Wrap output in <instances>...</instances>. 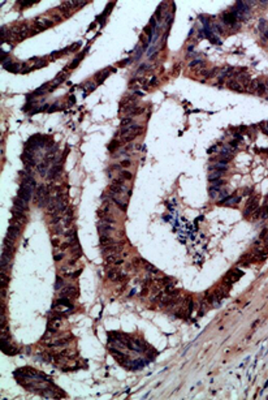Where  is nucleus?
Instances as JSON below:
<instances>
[{"label": "nucleus", "mask_w": 268, "mask_h": 400, "mask_svg": "<svg viewBox=\"0 0 268 400\" xmlns=\"http://www.w3.org/2000/svg\"><path fill=\"white\" fill-rule=\"evenodd\" d=\"M53 24L55 22L52 21V19H50V17H47V16H41V17H38V19H35L34 24H33L31 33L33 34H37V33H39V31H43V30H46L47 28L52 26Z\"/></svg>", "instance_id": "obj_1"}, {"label": "nucleus", "mask_w": 268, "mask_h": 400, "mask_svg": "<svg viewBox=\"0 0 268 400\" xmlns=\"http://www.w3.org/2000/svg\"><path fill=\"white\" fill-rule=\"evenodd\" d=\"M242 275H243L242 271H240V270H232V271H229V272H228V274L224 276V281H225L227 284H233L234 281L238 280L242 276Z\"/></svg>", "instance_id": "obj_2"}, {"label": "nucleus", "mask_w": 268, "mask_h": 400, "mask_svg": "<svg viewBox=\"0 0 268 400\" xmlns=\"http://www.w3.org/2000/svg\"><path fill=\"white\" fill-rule=\"evenodd\" d=\"M60 297H78V289L74 286H67L61 289Z\"/></svg>", "instance_id": "obj_3"}, {"label": "nucleus", "mask_w": 268, "mask_h": 400, "mask_svg": "<svg viewBox=\"0 0 268 400\" xmlns=\"http://www.w3.org/2000/svg\"><path fill=\"white\" fill-rule=\"evenodd\" d=\"M98 227H99V231H100V235H109L111 232L115 231V226L109 223H105L104 220H100Z\"/></svg>", "instance_id": "obj_4"}, {"label": "nucleus", "mask_w": 268, "mask_h": 400, "mask_svg": "<svg viewBox=\"0 0 268 400\" xmlns=\"http://www.w3.org/2000/svg\"><path fill=\"white\" fill-rule=\"evenodd\" d=\"M20 235V227L17 224H11L8 227V231H7V237L12 239V240H16Z\"/></svg>", "instance_id": "obj_5"}, {"label": "nucleus", "mask_w": 268, "mask_h": 400, "mask_svg": "<svg viewBox=\"0 0 268 400\" xmlns=\"http://www.w3.org/2000/svg\"><path fill=\"white\" fill-rule=\"evenodd\" d=\"M105 262H107V265H122L124 263V261H122L121 258L119 257V254L117 253H113V254H109V256H107V258H105Z\"/></svg>", "instance_id": "obj_6"}, {"label": "nucleus", "mask_w": 268, "mask_h": 400, "mask_svg": "<svg viewBox=\"0 0 268 400\" xmlns=\"http://www.w3.org/2000/svg\"><path fill=\"white\" fill-rule=\"evenodd\" d=\"M72 340V336H68V338H64V339H58V340L55 341L53 344H48V347L53 348V347H65L69 341Z\"/></svg>", "instance_id": "obj_7"}, {"label": "nucleus", "mask_w": 268, "mask_h": 400, "mask_svg": "<svg viewBox=\"0 0 268 400\" xmlns=\"http://www.w3.org/2000/svg\"><path fill=\"white\" fill-rule=\"evenodd\" d=\"M13 204H14V206H16V207L21 209V210H22V211H26V210H28V204H29V202L23 201V199L18 198V197L13 199Z\"/></svg>", "instance_id": "obj_8"}, {"label": "nucleus", "mask_w": 268, "mask_h": 400, "mask_svg": "<svg viewBox=\"0 0 268 400\" xmlns=\"http://www.w3.org/2000/svg\"><path fill=\"white\" fill-rule=\"evenodd\" d=\"M257 207H258V204H257V201H255V199H251V201L249 202V205L246 206L245 215H250L251 213H254V211L257 210Z\"/></svg>", "instance_id": "obj_9"}, {"label": "nucleus", "mask_w": 268, "mask_h": 400, "mask_svg": "<svg viewBox=\"0 0 268 400\" xmlns=\"http://www.w3.org/2000/svg\"><path fill=\"white\" fill-rule=\"evenodd\" d=\"M223 174H224V171H218V169L211 171L210 175H208V180L211 181V183H212V181H215V180H219V179L223 176Z\"/></svg>", "instance_id": "obj_10"}, {"label": "nucleus", "mask_w": 268, "mask_h": 400, "mask_svg": "<svg viewBox=\"0 0 268 400\" xmlns=\"http://www.w3.org/2000/svg\"><path fill=\"white\" fill-rule=\"evenodd\" d=\"M112 242H115V241H113V239L109 235H100V245L102 246L109 245V244H112Z\"/></svg>", "instance_id": "obj_11"}, {"label": "nucleus", "mask_w": 268, "mask_h": 400, "mask_svg": "<svg viewBox=\"0 0 268 400\" xmlns=\"http://www.w3.org/2000/svg\"><path fill=\"white\" fill-rule=\"evenodd\" d=\"M59 174H60V167H59V166H53L51 169H48V175H47V176H48V179H51V180H52V179H55L56 175H59Z\"/></svg>", "instance_id": "obj_12"}, {"label": "nucleus", "mask_w": 268, "mask_h": 400, "mask_svg": "<svg viewBox=\"0 0 268 400\" xmlns=\"http://www.w3.org/2000/svg\"><path fill=\"white\" fill-rule=\"evenodd\" d=\"M47 166H48V162H42L41 164L38 166V172L41 176H46V171H47Z\"/></svg>", "instance_id": "obj_13"}, {"label": "nucleus", "mask_w": 268, "mask_h": 400, "mask_svg": "<svg viewBox=\"0 0 268 400\" xmlns=\"http://www.w3.org/2000/svg\"><path fill=\"white\" fill-rule=\"evenodd\" d=\"M41 394L44 396V398H58V395H56V394L53 392L52 390H50V389H44Z\"/></svg>", "instance_id": "obj_14"}, {"label": "nucleus", "mask_w": 268, "mask_h": 400, "mask_svg": "<svg viewBox=\"0 0 268 400\" xmlns=\"http://www.w3.org/2000/svg\"><path fill=\"white\" fill-rule=\"evenodd\" d=\"M119 276H120V272H117L116 270H109L108 271V279L109 280H119Z\"/></svg>", "instance_id": "obj_15"}, {"label": "nucleus", "mask_w": 268, "mask_h": 400, "mask_svg": "<svg viewBox=\"0 0 268 400\" xmlns=\"http://www.w3.org/2000/svg\"><path fill=\"white\" fill-rule=\"evenodd\" d=\"M112 201L115 202V204H116L117 206H119V207L121 209L122 211H125V210H126V207H128V204H126V202H124V204H122V202L120 201V199L117 198V197H112Z\"/></svg>", "instance_id": "obj_16"}, {"label": "nucleus", "mask_w": 268, "mask_h": 400, "mask_svg": "<svg viewBox=\"0 0 268 400\" xmlns=\"http://www.w3.org/2000/svg\"><path fill=\"white\" fill-rule=\"evenodd\" d=\"M0 280H1V288H7V286H8V276H7V274H5L4 271H1V274H0Z\"/></svg>", "instance_id": "obj_17"}, {"label": "nucleus", "mask_w": 268, "mask_h": 400, "mask_svg": "<svg viewBox=\"0 0 268 400\" xmlns=\"http://www.w3.org/2000/svg\"><path fill=\"white\" fill-rule=\"evenodd\" d=\"M108 74H109V69H107V71H104L103 73H99L98 76H96V78H98V84H102L103 81L105 80V78L108 77Z\"/></svg>", "instance_id": "obj_18"}, {"label": "nucleus", "mask_w": 268, "mask_h": 400, "mask_svg": "<svg viewBox=\"0 0 268 400\" xmlns=\"http://www.w3.org/2000/svg\"><path fill=\"white\" fill-rule=\"evenodd\" d=\"M132 123H133V119H132V117H124V119L121 120V123H120V125H121V128H126V126H130Z\"/></svg>", "instance_id": "obj_19"}, {"label": "nucleus", "mask_w": 268, "mask_h": 400, "mask_svg": "<svg viewBox=\"0 0 268 400\" xmlns=\"http://www.w3.org/2000/svg\"><path fill=\"white\" fill-rule=\"evenodd\" d=\"M63 287H64V279H63V278H60V276H58V278H56L55 289H60V288H63Z\"/></svg>", "instance_id": "obj_20"}, {"label": "nucleus", "mask_w": 268, "mask_h": 400, "mask_svg": "<svg viewBox=\"0 0 268 400\" xmlns=\"http://www.w3.org/2000/svg\"><path fill=\"white\" fill-rule=\"evenodd\" d=\"M18 3L20 7H29V5H31L33 3H38V0H35V1H30V0H20Z\"/></svg>", "instance_id": "obj_21"}, {"label": "nucleus", "mask_w": 268, "mask_h": 400, "mask_svg": "<svg viewBox=\"0 0 268 400\" xmlns=\"http://www.w3.org/2000/svg\"><path fill=\"white\" fill-rule=\"evenodd\" d=\"M82 57H83V55H81V56H77V57H76V59H74V60H73V61H72V63H70V64H69V68H70V69L76 68V66H77V64H78V63H80V60H81V59H82Z\"/></svg>", "instance_id": "obj_22"}, {"label": "nucleus", "mask_w": 268, "mask_h": 400, "mask_svg": "<svg viewBox=\"0 0 268 400\" xmlns=\"http://www.w3.org/2000/svg\"><path fill=\"white\" fill-rule=\"evenodd\" d=\"M60 354H63V356H69V357H70L72 354H74V352H73L72 349H69V348H67V349L60 351Z\"/></svg>", "instance_id": "obj_23"}, {"label": "nucleus", "mask_w": 268, "mask_h": 400, "mask_svg": "<svg viewBox=\"0 0 268 400\" xmlns=\"http://www.w3.org/2000/svg\"><path fill=\"white\" fill-rule=\"evenodd\" d=\"M121 176L125 177V179H128V180H129V179H132V174H130V172L124 171V169H122V171H121Z\"/></svg>", "instance_id": "obj_24"}, {"label": "nucleus", "mask_w": 268, "mask_h": 400, "mask_svg": "<svg viewBox=\"0 0 268 400\" xmlns=\"http://www.w3.org/2000/svg\"><path fill=\"white\" fill-rule=\"evenodd\" d=\"M117 145H119V142H117V141H113V142H112V144H111V145H109V150H111V151H115V150H116V149H115V147L117 146Z\"/></svg>", "instance_id": "obj_25"}, {"label": "nucleus", "mask_w": 268, "mask_h": 400, "mask_svg": "<svg viewBox=\"0 0 268 400\" xmlns=\"http://www.w3.org/2000/svg\"><path fill=\"white\" fill-rule=\"evenodd\" d=\"M121 166H122V167H129V166H130V162H129V160H122Z\"/></svg>", "instance_id": "obj_26"}, {"label": "nucleus", "mask_w": 268, "mask_h": 400, "mask_svg": "<svg viewBox=\"0 0 268 400\" xmlns=\"http://www.w3.org/2000/svg\"><path fill=\"white\" fill-rule=\"evenodd\" d=\"M63 257H64V254H56V256H55V261H61Z\"/></svg>", "instance_id": "obj_27"}, {"label": "nucleus", "mask_w": 268, "mask_h": 400, "mask_svg": "<svg viewBox=\"0 0 268 400\" xmlns=\"http://www.w3.org/2000/svg\"><path fill=\"white\" fill-rule=\"evenodd\" d=\"M7 296V288H1V297L4 299Z\"/></svg>", "instance_id": "obj_28"}, {"label": "nucleus", "mask_w": 268, "mask_h": 400, "mask_svg": "<svg viewBox=\"0 0 268 400\" xmlns=\"http://www.w3.org/2000/svg\"><path fill=\"white\" fill-rule=\"evenodd\" d=\"M52 245H53V246H58V245H59V240H58V239H53V240H52Z\"/></svg>", "instance_id": "obj_29"}, {"label": "nucleus", "mask_w": 268, "mask_h": 400, "mask_svg": "<svg viewBox=\"0 0 268 400\" xmlns=\"http://www.w3.org/2000/svg\"><path fill=\"white\" fill-rule=\"evenodd\" d=\"M80 274H81V271H76V272H73V275H70V276L72 278H77Z\"/></svg>", "instance_id": "obj_30"}]
</instances>
